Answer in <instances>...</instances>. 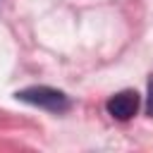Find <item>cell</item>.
Returning a JSON list of instances; mask_svg holds the SVG:
<instances>
[{
    "label": "cell",
    "instance_id": "cell-1",
    "mask_svg": "<svg viewBox=\"0 0 153 153\" xmlns=\"http://www.w3.org/2000/svg\"><path fill=\"white\" fill-rule=\"evenodd\" d=\"M17 100L22 103H29V105H36V108H43L48 112H67L72 108V100L65 91H57L53 86H29V88H22L14 93Z\"/></svg>",
    "mask_w": 153,
    "mask_h": 153
},
{
    "label": "cell",
    "instance_id": "cell-2",
    "mask_svg": "<svg viewBox=\"0 0 153 153\" xmlns=\"http://www.w3.org/2000/svg\"><path fill=\"white\" fill-rule=\"evenodd\" d=\"M139 103H141L139 93H136V91H131V88H124V91H120V93H115V96H110V98H108L105 110H108V115H110L112 120L127 122V120H131V117L136 115Z\"/></svg>",
    "mask_w": 153,
    "mask_h": 153
},
{
    "label": "cell",
    "instance_id": "cell-3",
    "mask_svg": "<svg viewBox=\"0 0 153 153\" xmlns=\"http://www.w3.org/2000/svg\"><path fill=\"white\" fill-rule=\"evenodd\" d=\"M146 115L153 117V72L148 76V98H146Z\"/></svg>",
    "mask_w": 153,
    "mask_h": 153
}]
</instances>
